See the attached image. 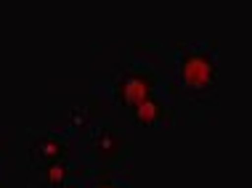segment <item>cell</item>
I'll use <instances>...</instances> for the list:
<instances>
[{
    "label": "cell",
    "instance_id": "8992f818",
    "mask_svg": "<svg viewBox=\"0 0 252 188\" xmlns=\"http://www.w3.org/2000/svg\"><path fill=\"white\" fill-rule=\"evenodd\" d=\"M43 175H45V183L53 186V188H61L64 183H69V170H66L64 162H56V164H45L43 167Z\"/></svg>",
    "mask_w": 252,
    "mask_h": 188
},
{
    "label": "cell",
    "instance_id": "5b68a950",
    "mask_svg": "<svg viewBox=\"0 0 252 188\" xmlns=\"http://www.w3.org/2000/svg\"><path fill=\"white\" fill-rule=\"evenodd\" d=\"M93 154L98 159H120L125 154V135L120 130H112V127H98L93 130Z\"/></svg>",
    "mask_w": 252,
    "mask_h": 188
},
{
    "label": "cell",
    "instance_id": "7a4b0ae2",
    "mask_svg": "<svg viewBox=\"0 0 252 188\" xmlns=\"http://www.w3.org/2000/svg\"><path fill=\"white\" fill-rule=\"evenodd\" d=\"M157 93H159V85L154 80V72H149V69L125 72L114 82V98L120 101L122 109H130V111H135L144 101H149Z\"/></svg>",
    "mask_w": 252,
    "mask_h": 188
},
{
    "label": "cell",
    "instance_id": "ba28073f",
    "mask_svg": "<svg viewBox=\"0 0 252 188\" xmlns=\"http://www.w3.org/2000/svg\"><path fill=\"white\" fill-rule=\"evenodd\" d=\"M61 188H80V186H77V183H64Z\"/></svg>",
    "mask_w": 252,
    "mask_h": 188
},
{
    "label": "cell",
    "instance_id": "52a82bcc",
    "mask_svg": "<svg viewBox=\"0 0 252 188\" xmlns=\"http://www.w3.org/2000/svg\"><path fill=\"white\" fill-rule=\"evenodd\" d=\"M93 188H125V186H120V183H112V180H101L98 186H93Z\"/></svg>",
    "mask_w": 252,
    "mask_h": 188
},
{
    "label": "cell",
    "instance_id": "277c9868",
    "mask_svg": "<svg viewBox=\"0 0 252 188\" xmlns=\"http://www.w3.org/2000/svg\"><path fill=\"white\" fill-rule=\"evenodd\" d=\"M133 119L141 127H162V125H170V122H173V106H167V101L162 98V90H159L157 96L144 101V104L133 111Z\"/></svg>",
    "mask_w": 252,
    "mask_h": 188
},
{
    "label": "cell",
    "instance_id": "6da1fadb",
    "mask_svg": "<svg viewBox=\"0 0 252 188\" xmlns=\"http://www.w3.org/2000/svg\"><path fill=\"white\" fill-rule=\"evenodd\" d=\"M175 82L189 96H207L218 82V51L207 43H186L175 48Z\"/></svg>",
    "mask_w": 252,
    "mask_h": 188
},
{
    "label": "cell",
    "instance_id": "3957f363",
    "mask_svg": "<svg viewBox=\"0 0 252 188\" xmlns=\"http://www.w3.org/2000/svg\"><path fill=\"white\" fill-rule=\"evenodd\" d=\"M32 157L40 159L45 164H56V162H64L72 157V140L66 135H61V133H45V135H40L35 140V146H32Z\"/></svg>",
    "mask_w": 252,
    "mask_h": 188
}]
</instances>
